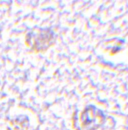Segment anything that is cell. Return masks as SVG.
I'll list each match as a JSON object with an SVG mask.
<instances>
[{"label": "cell", "instance_id": "1", "mask_svg": "<svg viewBox=\"0 0 128 130\" xmlns=\"http://www.w3.org/2000/svg\"><path fill=\"white\" fill-rule=\"evenodd\" d=\"M103 112L94 106H89L81 115V126L84 130H95L103 123Z\"/></svg>", "mask_w": 128, "mask_h": 130}]
</instances>
